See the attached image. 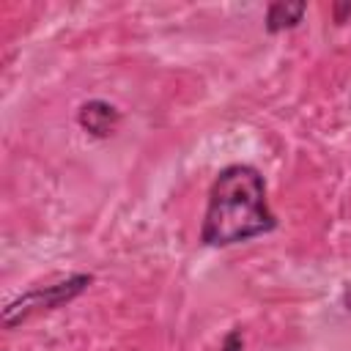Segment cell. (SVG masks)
<instances>
[{
  "label": "cell",
  "mask_w": 351,
  "mask_h": 351,
  "mask_svg": "<svg viewBox=\"0 0 351 351\" xmlns=\"http://www.w3.org/2000/svg\"><path fill=\"white\" fill-rule=\"evenodd\" d=\"M77 123L82 132H88L90 137H110L115 134L118 123H121V110L104 99H88L80 110H77Z\"/></svg>",
  "instance_id": "obj_3"
},
{
  "label": "cell",
  "mask_w": 351,
  "mask_h": 351,
  "mask_svg": "<svg viewBox=\"0 0 351 351\" xmlns=\"http://www.w3.org/2000/svg\"><path fill=\"white\" fill-rule=\"evenodd\" d=\"M307 11V3H271L266 8V16H263V27L266 33H282V30H291L302 22Z\"/></svg>",
  "instance_id": "obj_4"
},
{
  "label": "cell",
  "mask_w": 351,
  "mask_h": 351,
  "mask_svg": "<svg viewBox=\"0 0 351 351\" xmlns=\"http://www.w3.org/2000/svg\"><path fill=\"white\" fill-rule=\"evenodd\" d=\"M219 351H244V335H241V329H230V332L222 337Z\"/></svg>",
  "instance_id": "obj_5"
},
{
  "label": "cell",
  "mask_w": 351,
  "mask_h": 351,
  "mask_svg": "<svg viewBox=\"0 0 351 351\" xmlns=\"http://www.w3.org/2000/svg\"><path fill=\"white\" fill-rule=\"evenodd\" d=\"M277 228L269 206L266 178L255 165H225L208 189L206 214L200 222L203 247H233L266 236Z\"/></svg>",
  "instance_id": "obj_1"
},
{
  "label": "cell",
  "mask_w": 351,
  "mask_h": 351,
  "mask_svg": "<svg viewBox=\"0 0 351 351\" xmlns=\"http://www.w3.org/2000/svg\"><path fill=\"white\" fill-rule=\"evenodd\" d=\"M346 14H351V3H346V5H335V22H343Z\"/></svg>",
  "instance_id": "obj_6"
},
{
  "label": "cell",
  "mask_w": 351,
  "mask_h": 351,
  "mask_svg": "<svg viewBox=\"0 0 351 351\" xmlns=\"http://www.w3.org/2000/svg\"><path fill=\"white\" fill-rule=\"evenodd\" d=\"M93 282V274H85V271H74L58 282H49V285H38V288H30L25 291L22 296H16L14 302H8L3 307V324L8 329H14L16 324L27 321L30 315L36 313H44V310H58L69 302H74L80 293H85Z\"/></svg>",
  "instance_id": "obj_2"
},
{
  "label": "cell",
  "mask_w": 351,
  "mask_h": 351,
  "mask_svg": "<svg viewBox=\"0 0 351 351\" xmlns=\"http://www.w3.org/2000/svg\"><path fill=\"white\" fill-rule=\"evenodd\" d=\"M343 307H346V310L351 313V288H348V291L343 293Z\"/></svg>",
  "instance_id": "obj_7"
}]
</instances>
